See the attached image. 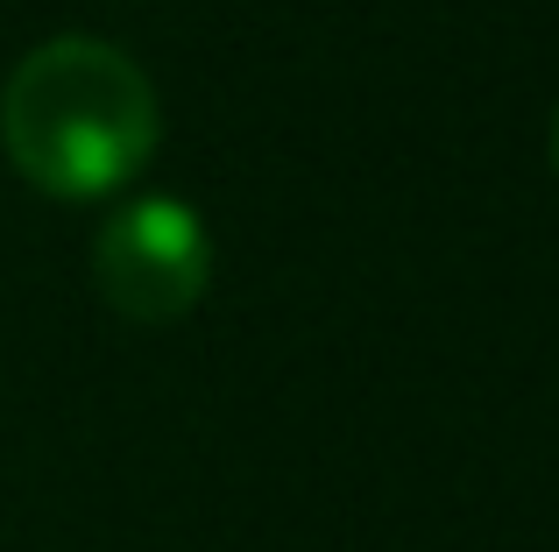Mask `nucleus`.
Returning a JSON list of instances; mask_svg holds the SVG:
<instances>
[{"label":"nucleus","instance_id":"1","mask_svg":"<svg viewBox=\"0 0 559 552\" xmlns=\"http://www.w3.org/2000/svg\"><path fill=\"white\" fill-rule=\"evenodd\" d=\"M156 85L99 36H50L14 64L0 93L8 164L50 199H99L156 149Z\"/></svg>","mask_w":559,"mask_h":552},{"label":"nucleus","instance_id":"2","mask_svg":"<svg viewBox=\"0 0 559 552\" xmlns=\"http://www.w3.org/2000/svg\"><path fill=\"white\" fill-rule=\"evenodd\" d=\"M205 276H213V249H205V227L185 199H135L93 241L99 298L135 326L185 319L205 298Z\"/></svg>","mask_w":559,"mask_h":552},{"label":"nucleus","instance_id":"3","mask_svg":"<svg viewBox=\"0 0 559 552\" xmlns=\"http://www.w3.org/2000/svg\"><path fill=\"white\" fill-rule=\"evenodd\" d=\"M552 170H559V113H552Z\"/></svg>","mask_w":559,"mask_h":552}]
</instances>
